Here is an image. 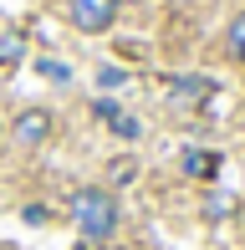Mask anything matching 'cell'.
Returning <instances> with one entry per match:
<instances>
[{"instance_id":"obj_1","label":"cell","mask_w":245,"mask_h":250,"mask_svg":"<svg viewBox=\"0 0 245 250\" xmlns=\"http://www.w3.org/2000/svg\"><path fill=\"white\" fill-rule=\"evenodd\" d=\"M72 220H77V230L87 235V245H102V240L118 235L122 204H118L113 189H82V194L72 199Z\"/></svg>"},{"instance_id":"obj_2","label":"cell","mask_w":245,"mask_h":250,"mask_svg":"<svg viewBox=\"0 0 245 250\" xmlns=\"http://www.w3.org/2000/svg\"><path fill=\"white\" fill-rule=\"evenodd\" d=\"M51 133H57V123H51L46 107H26V112H16V118H10V138H16L20 148H41Z\"/></svg>"},{"instance_id":"obj_3","label":"cell","mask_w":245,"mask_h":250,"mask_svg":"<svg viewBox=\"0 0 245 250\" xmlns=\"http://www.w3.org/2000/svg\"><path fill=\"white\" fill-rule=\"evenodd\" d=\"M66 10H72V26L87 36H97L118 21V0H66Z\"/></svg>"},{"instance_id":"obj_4","label":"cell","mask_w":245,"mask_h":250,"mask_svg":"<svg viewBox=\"0 0 245 250\" xmlns=\"http://www.w3.org/2000/svg\"><path fill=\"white\" fill-rule=\"evenodd\" d=\"M169 92L184 97V102H194V97H209V92H215V82H209V77H174Z\"/></svg>"},{"instance_id":"obj_5","label":"cell","mask_w":245,"mask_h":250,"mask_svg":"<svg viewBox=\"0 0 245 250\" xmlns=\"http://www.w3.org/2000/svg\"><path fill=\"white\" fill-rule=\"evenodd\" d=\"M215 168H220V153H204V148H189V153H184V174L215 179Z\"/></svg>"},{"instance_id":"obj_6","label":"cell","mask_w":245,"mask_h":250,"mask_svg":"<svg viewBox=\"0 0 245 250\" xmlns=\"http://www.w3.org/2000/svg\"><path fill=\"white\" fill-rule=\"evenodd\" d=\"M20 51H26V36L20 31H0V62H20Z\"/></svg>"},{"instance_id":"obj_7","label":"cell","mask_w":245,"mask_h":250,"mask_svg":"<svg viewBox=\"0 0 245 250\" xmlns=\"http://www.w3.org/2000/svg\"><path fill=\"white\" fill-rule=\"evenodd\" d=\"M230 51H235L240 62H245V10H240L235 21H230Z\"/></svg>"},{"instance_id":"obj_8","label":"cell","mask_w":245,"mask_h":250,"mask_svg":"<svg viewBox=\"0 0 245 250\" xmlns=\"http://www.w3.org/2000/svg\"><path fill=\"white\" fill-rule=\"evenodd\" d=\"M113 133H118V138H138V118H128V112H118V118H113Z\"/></svg>"},{"instance_id":"obj_9","label":"cell","mask_w":245,"mask_h":250,"mask_svg":"<svg viewBox=\"0 0 245 250\" xmlns=\"http://www.w3.org/2000/svg\"><path fill=\"white\" fill-rule=\"evenodd\" d=\"M97 82H102V87H122V82H128V77H122L118 66H107V72H97Z\"/></svg>"},{"instance_id":"obj_10","label":"cell","mask_w":245,"mask_h":250,"mask_svg":"<svg viewBox=\"0 0 245 250\" xmlns=\"http://www.w3.org/2000/svg\"><path fill=\"white\" fill-rule=\"evenodd\" d=\"M41 77H51V82H66V66H61V62H41Z\"/></svg>"},{"instance_id":"obj_11","label":"cell","mask_w":245,"mask_h":250,"mask_svg":"<svg viewBox=\"0 0 245 250\" xmlns=\"http://www.w3.org/2000/svg\"><path fill=\"white\" fill-rule=\"evenodd\" d=\"M133 174H138V164H118L113 168V184H133Z\"/></svg>"}]
</instances>
